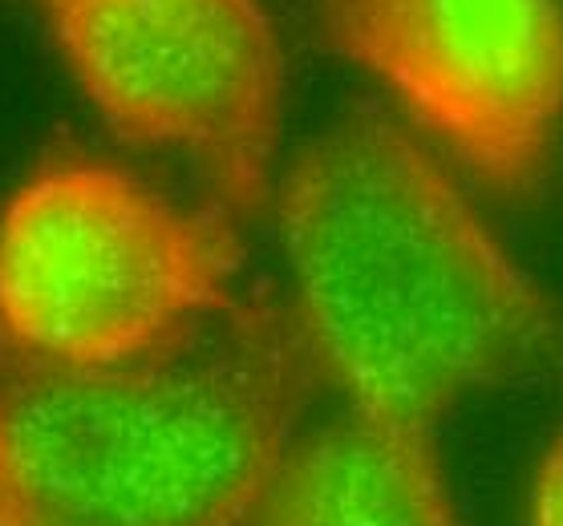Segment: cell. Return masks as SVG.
<instances>
[{
  "label": "cell",
  "mask_w": 563,
  "mask_h": 526,
  "mask_svg": "<svg viewBox=\"0 0 563 526\" xmlns=\"http://www.w3.org/2000/svg\"><path fill=\"white\" fill-rule=\"evenodd\" d=\"M244 526H466L438 437L345 410L288 441Z\"/></svg>",
  "instance_id": "obj_6"
},
{
  "label": "cell",
  "mask_w": 563,
  "mask_h": 526,
  "mask_svg": "<svg viewBox=\"0 0 563 526\" xmlns=\"http://www.w3.org/2000/svg\"><path fill=\"white\" fill-rule=\"evenodd\" d=\"M0 526H13L9 523V511H4V499H0Z\"/></svg>",
  "instance_id": "obj_8"
},
{
  "label": "cell",
  "mask_w": 563,
  "mask_h": 526,
  "mask_svg": "<svg viewBox=\"0 0 563 526\" xmlns=\"http://www.w3.org/2000/svg\"><path fill=\"white\" fill-rule=\"evenodd\" d=\"M118 138L187 158L211 206L268 203L288 57L260 0H25Z\"/></svg>",
  "instance_id": "obj_4"
},
{
  "label": "cell",
  "mask_w": 563,
  "mask_h": 526,
  "mask_svg": "<svg viewBox=\"0 0 563 526\" xmlns=\"http://www.w3.org/2000/svg\"><path fill=\"white\" fill-rule=\"evenodd\" d=\"M276 219L292 312L345 410L438 437L474 393L563 372L560 300L389 110L357 105L312 134Z\"/></svg>",
  "instance_id": "obj_1"
},
{
  "label": "cell",
  "mask_w": 563,
  "mask_h": 526,
  "mask_svg": "<svg viewBox=\"0 0 563 526\" xmlns=\"http://www.w3.org/2000/svg\"><path fill=\"white\" fill-rule=\"evenodd\" d=\"M324 385L292 304L240 295L114 365L0 333V499L13 526H244Z\"/></svg>",
  "instance_id": "obj_2"
},
{
  "label": "cell",
  "mask_w": 563,
  "mask_h": 526,
  "mask_svg": "<svg viewBox=\"0 0 563 526\" xmlns=\"http://www.w3.org/2000/svg\"><path fill=\"white\" fill-rule=\"evenodd\" d=\"M531 526H563V429L548 441L531 478Z\"/></svg>",
  "instance_id": "obj_7"
},
{
  "label": "cell",
  "mask_w": 563,
  "mask_h": 526,
  "mask_svg": "<svg viewBox=\"0 0 563 526\" xmlns=\"http://www.w3.org/2000/svg\"><path fill=\"white\" fill-rule=\"evenodd\" d=\"M320 41L490 191H548L563 155V0H320Z\"/></svg>",
  "instance_id": "obj_5"
},
{
  "label": "cell",
  "mask_w": 563,
  "mask_h": 526,
  "mask_svg": "<svg viewBox=\"0 0 563 526\" xmlns=\"http://www.w3.org/2000/svg\"><path fill=\"white\" fill-rule=\"evenodd\" d=\"M244 244L219 206L53 146L0 211V333L33 357L114 365L240 300Z\"/></svg>",
  "instance_id": "obj_3"
}]
</instances>
